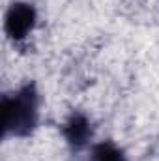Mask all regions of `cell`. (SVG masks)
<instances>
[{
    "label": "cell",
    "instance_id": "277c9868",
    "mask_svg": "<svg viewBox=\"0 0 159 161\" xmlns=\"http://www.w3.org/2000/svg\"><path fill=\"white\" fill-rule=\"evenodd\" d=\"M90 161H125L123 152L112 142H99L92 148Z\"/></svg>",
    "mask_w": 159,
    "mask_h": 161
},
{
    "label": "cell",
    "instance_id": "7a4b0ae2",
    "mask_svg": "<svg viewBox=\"0 0 159 161\" xmlns=\"http://www.w3.org/2000/svg\"><path fill=\"white\" fill-rule=\"evenodd\" d=\"M36 25V9L32 4L15 2L9 6L4 21V30L8 38L13 41H23Z\"/></svg>",
    "mask_w": 159,
    "mask_h": 161
},
{
    "label": "cell",
    "instance_id": "6da1fadb",
    "mask_svg": "<svg viewBox=\"0 0 159 161\" xmlns=\"http://www.w3.org/2000/svg\"><path fill=\"white\" fill-rule=\"evenodd\" d=\"M40 97L34 82L21 86L15 94L4 96L0 113H2V131L4 137H28L38 125L40 118Z\"/></svg>",
    "mask_w": 159,
    "mask_h": 161
},
{
    "label": "cell",
    "instance_id": "3957f363",
    "mask_svg": "<svg viewBox=\"0 0 159 161\" xmlns=\"http://www.w3.org/2000/svg\"><path fill=\"white\" fill-rule=\"evenodd\" d=\"M62 133L71 148L80 150L92 139V124L82 113H73L62 125Z\"/></svg>",
    "mask_w": 159,
    "mask_h": 161
}]
</instances>
